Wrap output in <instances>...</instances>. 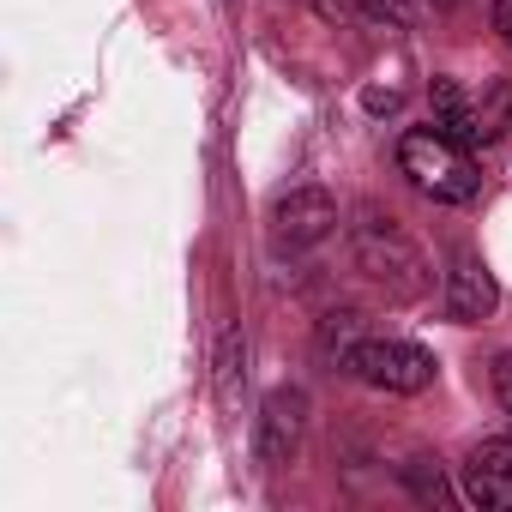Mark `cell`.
<instances>
[{"label":"cell","mask_w":512,"mask_h":512,"mask_svg":"<svg viewBox=\"0 0 512 512\" xmlns=\"http://www.w3.org/2000/svg\"><path fill=\"white\" fill-rule=\"evenodd\" d=\"M350 247H356V266L398 302L422 296L428 290V260H422V247L380 211H362V223L350 229Z\"/></svg>","instance_id":"1"},{"label":"cell","mask_w":512,"mask_h":512,"mask_svg":"<svg viewBox=\"0 0 512 512\" xmlns=\"http://www.w3.org/2000/svg\"><path fill=\"white\" fill-rule=\"evenodd\" d=\"M398 169H404V181L416 187V193H428L434 205H464L470 193H476V163H470V151L464 145H452L446 133H434V127H416V133H404L398 139Z\"/></svg>","instance_id":"2"},{"label":"cell","mask_w":512,"mask_h":512,"mask_svg":"<svg viewBox=\"0 0 512 512\" xmlns=\"http://www.w3.org/2000/svg\"><path fill=\"white\" fill-rule=\"evenodd\" d=\"M344 368L362 386L392 392V398H410V392H428L434 386V356L422 344H410V338H362V344H350Z\"/></svg>","instance_id":"3"},{"label":"cell","mask_w":512,"mask_h":512,"mask_svg":"<svg viewBox=\"0 0 512 512\" xmlns=\"http://www.w3.org/2000/svg\"><path fill=\"white\" fill-rule=\"evenodd\" d=\"M464 500L482 512H512V434H494L482 446H470V458L458 464Z\"/></svg>","instance_id":"4"},{"label":"cell","mask_w":512,"mask_h":512,"mask_svg":"<svg viewBox=\"0 0 512 512\" xmlns=\"http://www.w3.org/2000/svg\"><path fill=\"white\" fill-rule=\"evenodd\" d=\"M332 229H338V205H332V193H320V187H296V193H284L278 211H272L278 247H314V241H326Z\"/></svg>","instance_id":"5"},{"label":"cell","mask_w":512,"mask_h":512,"mask_svg":"<svg viewBox=\"0 0 512 512\" xmlns=\"http://www.w3.org/2000/svg\"><path fill=\"white\" fill-rule=\"evenodd\" d=\"M302 428H308V392L296 386L272 392L260 410V464H290L302 446Z\"/></svg>","instance_id":"6"},{"label":"cell","mask_w":512,"mask_h":512,"mask_svg":"<svg viewBox=\"0 0 512 512\" xmlns=\"http://www.w3.org/2000/svg\"><path fill=\"white\" fill-rule=\"evenodd\" d=\"M494 302H500V290H494L488 266L476 260V253H458L452 272H446V314L464 320V326H476V320L494 314Z\"/></svg>","instance_id":"7"},{"label":"cell","mask_w":512,"mask_h":512,"mask_svg":"<svg viewBox=\"0 0 512 512\" xmlns=\"http://www.w3.org/2000/svg\"><path fill=\"white\" fill-rule=\"evenodd\" d=\"M428 127L434 133H446L452 145H464V151H476L482 145V127H476V91H464L458 79H434L428 85Z\"/></svg>","instance_id":"8"},{"label":"cell","mask_w":512,"mask_h":512,"mask_svg":"<svg viewBox=\"0 0 512 512\" xmlns=\"http://www.w3.org/2000/svg\"><path fill=\"white\" fill-rule=\"evenodd\" d=\"M476 127H482V145H494L512 127V79H488L476 91Z\"/></svg>","instance_id":"9"},{"label":"cell","mask_w":512,"mask_h":512,"mask_svg":"<svg viewBox=\"0 0 512 512\" xmlns=\"http://www.w3.org/2000/svg\"><path fill=\"white\" fill-rule=\"evenodd\" d=\"M494 398H500V404H506V416H512V350L494 362Z\"/></svg>","instance_id":"10"},{"label":"cell","mask_w":512,"mask_h":512,"mask_svg":"<svg viewBox=\"0 0 512 512\" xmlns=\"http://www.w3.org/2000/svg\"><path fill=\"white\" fill-rule=\"evenodd\" d=\"M494 31H500V43L512 49V0H494Z\"/></svg>","instance_id":"11"},{"label":"cell","mask_w":512,"mask_h":512,"mask_svg":"<svg viewBox=\"0 0 512 512\" xmlns=\"http://www.w3.org/2000/svg\"><path fill=\"white\" fill-rule=\"evenodd\" d=\"M428 7H440V13H446V7H464V0H428Z\"/></svg>","instance_id":"12"}]
</instances>
